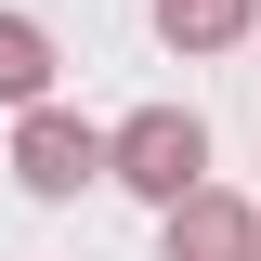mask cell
Wrapping results in <instances>:
<instances>
[{
  "instance_id": "cell-5",
  "label": "cell",
  "mask_w": 261,
  "mask_h": 261,
  "mask_svg": "<svg viewBox=\"0 0 261 261\" xmlns=\"http://www.w3.org/2000/svg\"><path fill=\"white\" fill-rule=\"evenodd\" d=\"M0 105H53V27L0 13Z\"/></svg>"
},
{
  "instance_id": "cell-4",
  "label": "cell",
  "mask_w": 261,
  "mask_h": 261,
  "mask_svg": "<svg viewBox=\"0 0 261 261\" xmlns=\"http://www.w3.org/2000/svg\"><path fill=\"white\" fill-rule=\"evenodd\" d=\"M261 27V0H157V39L170 53H235Z\"/></svg>"
},
{
  "instance_id": "cell-3",
  "label": "cell",
  "mask_w": 261,
  "mask_h": 261,
  "mask_svg": "<svg viewBox=\"0 0 261 261\" xmlns=\"http://www.w3.org/2000/svg\"><path fill=\"white\" fill-rule=\"evenodd\" d=\"M157 261H261V209L222 183H196L183 209H157Z\"/></svg>"
},
{
  "instance_id": "cell-1",
  "label": "cell",
  "mask_w": 261,
  "mask_h": 261,
  "mask_svg": "<svg viewBox=\"0 0 261 261\" xmlns=\"http://www.w3.org/2000/svg\"><path fill=\"white\" fill-rule=\"evenodd\" d=\"M105 183H130L144 209H183L196 183H209V118L196 105H144V118L105 130Z\"/></svg>"
},
{
  "instance_id": "cell-2",
  "label": "cell",
  "mask_w": 261,
  "mask_h": 261,
  "mask_svg": "<svg viewBox=\"0 0 261 261\" xmlns=\"http://www.w3.org/2000/svg\"><path fill=\"white\" fill-rule=\"evenodd\" d=\"M13 183H27V196L105 183V130L79 118V105H27V118H13Z\"/></svg>"
}]
</instances>
